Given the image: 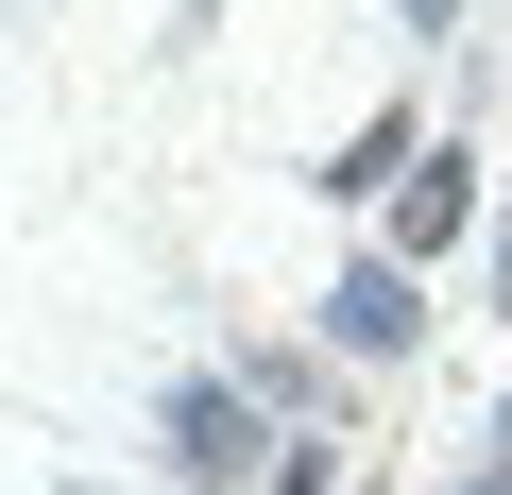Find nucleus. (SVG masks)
I'll list each match as a JSON object with an SVG mask.
<instances>
[{
	"label": "nucleus",
	"instance_id": "obj_2",
	"mask_svg": "<svg viewBox=\"0 0 512 495\" xmlns=\"http://www.w3.org/2000/svg\"><path fill=\"white\" fill-rule=\"evenodd\" d=\"M171 461L188 478H256V410L239 393H171Z\"/></svg>",
	"mask_w": 512,
	"mask_h": 495
},
{
	"label": "nucleus",
	"instance_id": "obj_5",
	"mask_svg": "<svg viewBox=\"0 0 512 495\" xmlns=\"http://www.w3.org/2000/svg\"><path fill=\"white\" fill-rule=\"evenodd\" d=\"M495 444H512V410H495Z\"/></svg>",
	"mask_w": 512,
	"mask_h": 495
},
{
	"label": "nucleus",
	"instance_id": "obj_4",
	"mask_svg": "<svg viewBox=\"0 0 512 495\" xmlns=\"http://www.w3.org/2000/svg\"><path fill=\"white\" fill-rule=\"evenodd\" d=\"M393 18H410V35H444V18H461V0H393Z\"/></svg>",
	"mask_w": 512,
	"mask_h": 495
},
{
	"label": "nucleus",
	"instance_id": "obj_3",
	"mask_svg": "<svg viewBox=\"0 0 512 495\" xmlns=\"http://www.w3.org/2000/svg\"><path fill=\"white\" fill-rule=\"evenodd\" d=\"M461 205H478V171H444V154H410V205H393V257H410V239H461Z\"/></svg>",
	"mask_w": 512,
	"mask_h": 495
},
{
	"label": "nucleus",
	"instance_id": "obj_1",
	"mask_svg": "<svg viewBox=\"0 0 512 495\" xmlns=\"http://www.w3.org/2000/svg\"><path fill=\"white\" fill-rule=\"evenodd\" d=\"M410 325H427V308H410V257H359V274L325 291V342H342V359H410Z\"/></svg>",
	"mask_w": 512,
	"mask_h": 495
}]
</instances>
